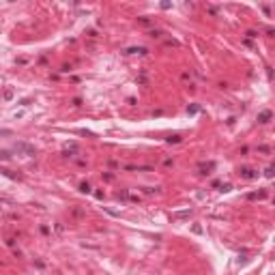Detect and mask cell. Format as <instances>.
I'll use <instances>...</instances> for the list:
<instances>
[{"instance_id":"cell-1","label":"cell","mask_w":275,"mask_h":275,"mask_svg":"<svg viewBox=\"0 0 275 275\" xmlns=\"http://www.w3.org/2000/svg\"><path fill=\"white\" fill-rule=\"evenodd\" d=\"M239 176L245 179V181H254V179H258V170H254L249 166H243V168H239Z\"/></svg>"},{"instance_id":"cell-6","label":"cell","mask_w":275,"mask_h":275,"mask_svg":"<svg viewBox=\"0 0 275 275\" xmlns=\"http://www.w3.org/2000/svg\"><path fill=\"white\" fill-rule=\"evenodd\" d=\"M269 196V191L267 189H262V191H254V193H247V200H264Z\"/></svg>"},{"instance_id":"cell-21","label":"cell","mask_w":275,"mask_h":275,"mask_svg":"<svg viewBox=\"0 0 275 275\" xmlns=\"http://www.w3.org/2000/svg\"><path fill=\"white\" fill-rule=\"evenodd\" d=\"M230 189H232V185H230V183H224V185H222V189H219V191H230Z\"/></svg>"},{"instance_id":"cell-22","label":"cell","mask_w":275,"mask_h":275,"mask_svg":"<svg viewBox=\"0 0 275 275\" xmlns=\"http://www.w3.org/2000/svg\"><path fill=\"white\" fill-rule=\"evenodd\" d=\"M0 136H13L11 129H0Z\"/></svg>"},{"instance_id":"cell-7","label":"cell","mask_w":275,"mask_h":275,"mask_svg":"<svg viewBox=\"0 0 275 275\" xmlns=\"http://www.w3.org/2000/svg\"><path fill=\"white\" fill-rule=\"evenodd\" d=\"M187 217H191V209H185V211L172 213V219H187Z\"/></svg>"},{"instance_id":"cell-16","label":"cell","mask_w":275,"mask_h":275,"mask_svg":"<svg viewBox=\"0 0 275 275\" xmlns=\"http://www.w3.org/2000/svg\"><path fill=\"white\" fill-rule=\"evenodd\" d=\"M138 22H140L142 26H150V24H153V22H150L148 17H138Z\"/></svg>"},{"instance_id":"cell-4","label":"cell","mask_w":275,"mask_h":275,"mask_svg":"<svg viewBox=\"0 0 275 275\" xmlns=\"http://www.w3.org/2000/svg\"><path fill=\"white\" fill-rule=\"evenodd\" d=\"M271 118H273V112H271V110H262V112L258 114V123H260V125H267Z\"/></svg>"},{"instance_id":"cell-18","label":"cell","mask_w":275,"mask_h":275,"mask_svg":"<svg viewBox=\"0 0 275 275\" xmlns=\"http://www.w3.org/2000/svg\"><path fill=\"white\" fill-rule=\"evenodd\" d=\"M258 150H260V153H271V146H267V144H260V146H258Z\"/></svg>"},{"instance_id":"cell-17","label":"cell","mask_w":275,"mask_h":275,"mask_svg":"<svg viewBox=\"0 0 275 275\" xmlns=\"http://www.w3.org/2000/svg\"><path fill=\"white\" fill-rule=\"evenodd\" d=\"M148 35H150L153 39H159V37H161V30H148Z\"/></svg>"},{"instance_id":"cell-15","label":"cell","mask_w":275,"mask_h":275,"mask_svg":"<svg viewBox=\"0 0 275 275\" xmlns=\"http://www.w3.org/2000/svg\"><path fill=\"white\" fill-rule=\"evenodd\" d=\"M2 97H4V101H11V99H13V88H6Z\"/></svg>"},{"instance_id":"cell-12","label":"cell","mask_w":275,"mask_h":275,"mask_svg":"<svg viewBox=\"0 0 275 275\" xmlns=\"http://www.w3.org/2000/svg\"><path fill=\"white\" fill-rule=\"evenodd\" d=\"M181 140H183L181 136H170V138H166V142H168V144H179Z\"/></svg>"},{"instance_id":"cell-10","label":"cell","mask_w":275,"mask_h":275,"mask_svg":"<svg viewBox=\"0 0 275 275\" xmlns=\"http://www.w3.org/2000/svg\"><path fill=\"white\" fill-rule=\"evenodd\" d=\"M80 191H82V193H91V191H92V185L88 183V181H82V183H80Z\"/></svg>"},{"instance_id":"cell-9","label":"cell","mask_w":275,"mask_h":275,"mask_svg":"<svg viewBox=\"0 0 275 275\" xmlns=\"http://www.w3.org/2000/svg\"><path fill=\"white\" fill-rule=\"evenodd\" d=\"M215 168V163L213 161H209V163H200V174H211V170Z\"/></svg>"},{"instance_id":"cell-5","label":"cell","mask_w":275,"mask_h":275,"mask_svg":"<svg viewBox=\"0 0 275 275\" xmlns=\"http://www.w3.org/2000/svg\"><path fill=\"white\" fill-rule=\"evenodd\" d=\"M0 174L2 176H6V179H13V181H22V174H15L13 170H9V168H2L0 170Z\"/></svg>"},{"instance_id":"cell-2","label":"cell","mask_w":275,"mask_h":275,"mask_svg":"<svg viewBox=\"0 0 275 275\" xmlns=\"http://www.w3.org/2000/svg\"><path fill=\"white\" fill-rule=\"evenodd\" d=\"M15 150H17V153H24V155H28V157L35 155V146L28 144V142H17V144H15Z\"/></svg>"},{"instance_id":"cell-3","label":"cell","mask_w":275,"mask_h":275,"mask_svg":"<svg viewBox=\"0 0 275 275\" xmlns=\"http://www.w3.org/2000/svg\"><path fill=\"white\" fill-rule=\"evenodd\" d=\"M75 153H78V144H75V142H71V144L67 142L65 148H62V155H65V157H73Z\"/></svg>"},{"instance_id":"cell-14","label":"cell","mask_w":275,"mask_h":275,"mask_svg":"<svg viewBox=\"0 0 275 275\" xmlns=\"http://www.w3.org/2000/svg\"><path fill=\"white\" fill-rule=\"evenodd\" d=\"M273 174H275V168L273 166H269V168L264 170V176H267V179H273Z\"/></svg>"},{"instance_id":"cell-19","label":"cell","mask_w":275,"mask_h":275,"mask_svg":"<svg viewBox=\"0 0 275 275\" xmlns=\"http://www.w3.org/2000/svg\"><path fill=\"white\" fill-rule=\"evenodd\" d=\"M163 166H166V168H170V166H174V159H170V157H166V159H163Z\"/></svg>"},{"instance_id":"cell-8","label":"cell","mask_w":275,"mask_h":275,"mask_svg":"<svg viewBox=\"0 0 275 275\" xmlns=\"http://www.w3.org/2000/svg\"><path fill=\"white\" fill-rule=\"evenodd\" d=\"M123 54H127V56H129V54H142V56H144V54H148V49H146V47H127Z\"/></svg>"},{"instance_id":"cell-11","label":"cell","mask_w":275,"mask_h":275,"mask_svg":"<svg viewBox=\"0 0 275 275\" xmlns=\"http://www.w3.org/2000/svg\"><path fill=\"white\" fill-rule=\"evenodd\" d=\"M198 112H200V105H198V103H191V105L187 108V114H198Z\"/></svg>"},{"instance_id":"cell-23","label":"cell","mask_w":275,"mask_h":275,"mask_svg":"<svg viewBox=\"0 0 275 275\" xmlns=\"http://www.w3.org/2000/svg\"><path fill=\"white\" fill-rule=\"evenodd\" d=\"M9 157H11L9 150H2V153H0V159H9Z\"/></svg>"},{"instance_id":"cell-20","label":"cell","mask_w":275,"mask_h":275,"mask_svg":"<svg viewBox=\"0 0 275 275\" xmlns=\"http://www.w3.org/2000/svg\"><path fill=\"white\" fill-rule=\"evenodd\" d=\"M73 215H75V217H78V219H80V217H82V215H84V209H73Z\"/></svg>"},{"instance_id":"cell-13","label":"cell","mask_w":275,"mask_h":275,"mask_svg":"<svg viewBox=\"0 0 275 275\" xmlns=\"http://www.w3.org/2000/svg\"><path fill=\"white\" fill-rule=\"evenodd\" d=\"M136 82H138V84H144V86H146V84H148V80H146V73H140Z\"/></svg>"}]
</instances>
